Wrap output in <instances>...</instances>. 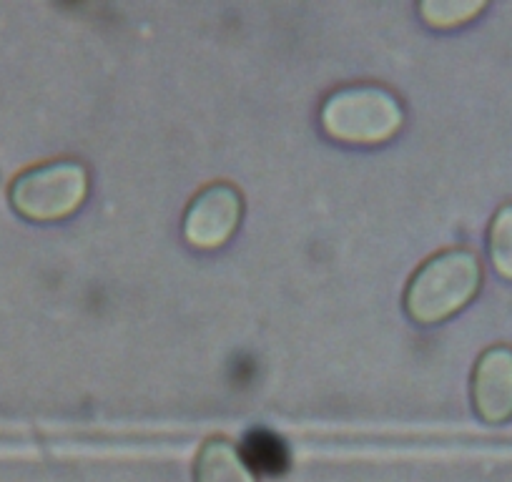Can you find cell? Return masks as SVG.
<instances>
[{
	"mask_svg": "<svg viewBox=\"0 0 512 482\" xmlns=\"http://www.w3.org/2000/svg\"><path fill=\"white\" fill-rule=\"evenodd\" d=\"M482 284V264L470 249H445L427 259L405 289V309L417 324H440L465 309Z\"/></svg>",
	"mask_w": 512,
	"mask_h": 482,
	"instance_id": "cell-1",
	"label": "cell"
},
{
	"mask_svg": "<svg viewBox=\"0 0 512 482\" xmlns=\"http://www.w3.org/2000/svg\"><path fill=\"white\" fill-rule=\"evenodd\" d=\"M319 118L324 131L344 144H382L402 129L405 111L387 88L357 83L334 91Z\"/></svg>",
	"mask_w": 512,
	"mask_h": 482,
	"instance_id": "cell-2",
	"label": "cell"
},
{
	"mask_svg": "<svg viewBox=\"0 0 512 482\" xmlns=\"http://www.w3.org/2000/svg\"><path fill=\"white\" fill-rule=\"evenodd\" d=\"M88 196V171L81 161L58 159L23 171L11 184V204L31 221H61L76 214Z\"/></svg>",
	"mask_w": 512,
	"mask_h": 482,
	"instance_id": "cell-3",
	"label": "cell"
},
{
	"mask_svg": "<svg viewBox=\"0 0 512 482\" xmlns=\"http://www.w3.org/2000/svg\"><path fill=\"white\" fill-rule=\"evenodd\" d=\"M244 196L236 186L216 181L191 199L184 214V236L196 249H219L239 229Z\"/></svg>",
	"mask_w": 512,
	"mask_h": 482,
	"instance_id": "cell-4",
	"label": "cell"
},
{
	"mask_svg": "<svg viewBox=\"0 0 512 482\" xmlns=\"http://www.w3.org/2000/svg\"><path fill=\"white\" fill-rule=\"evenodd\" d=\"M472 405L487 425L512 420V347L485 349L472 370Z\"/></svg>",
	"mask_w": 512,
	"mask_h": 482,
	"instance_id": "cell-5",
	"label": "cell"
},
{
	"mask_svg": "<svg viewBox=\"0 0 512 482\" xmlns=\"http://www.w3.org/2000/svg\"><path fill=\"white\" fill-rule=\"evenodd\" d=\"M194 482H259L239 447L226 437H209L196 452Z\"/></svg>",
	"mask_w": 512,
	"mask_h": 482,
	"instance_id": "cell-6",
	"label": "cell"
},
{
	"mask_svg": "<svg viewBox=\"0 0 512 482\" xmlns=\"http://www.w3.org/2000/svg\"><path fill=\"white\" fill-rule=\"evenodd\" d=\"M487 247H490L492 267L497 269V274L512 279V204H505L492 216Z\"/></svg>",
	"mask_w": 512,
	"mask_h": 482,
	"instance_id": "cell-7",
	"label": "cell"
},
{
	"mask_svg": "<svg viewBox=\"0 0 512 482\" xmlns=\"http://www.w3.org/2000/svg\"><path fill=\"white\" fill-rule=\"evenodd\" d=\"M485 8L482 0H425L420 13L432 28H455L475 18Z\"/></svg>",
	"mask_w": 512,
	"mask_h": 482,
	"instance_id": "cell-8",
	"label": "cell"
}]
</instances>
